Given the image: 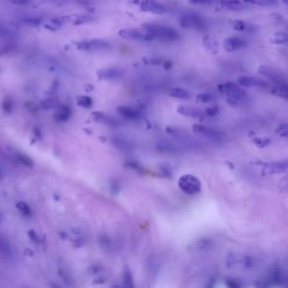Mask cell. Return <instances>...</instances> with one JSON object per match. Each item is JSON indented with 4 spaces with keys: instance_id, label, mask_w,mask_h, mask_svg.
<instances>
[{
    "instance_id": "6da1fadb",
    "label": "cell",
    "mask_w": 288,
    "mask_h": 288,
    "mask_svg": "<svg viewBox=\"0 0 288 288\" xmlns=\"http://www.w3.org/2000/svg\"><path fill=\"white\" fill-rule=\"evenodd\" d=\"M143 27L151 34L154 40L157 39L163 42H175L179 39V34L175 29L161 24L146 23Z\"/></svg>"
},
{
    "instance_id": "7a4b0ae2",
    "label": "cell",
    "mask_w": 288,
    "mask_h": 288,
    "mask_svg": "<svg viewBox=\"0 0 288 288\" xmlns=\"http://www.w3.org/2000/svg\"><path fill=\"white\" fill-rule=\"evenodd\" d=\"M218 91L227 97L228 102L232 105H237L238 102L242 101L247 96L244 90L232 82L219 85Z\"/></svg>"
},
{
    "instance_id": "3957f363",
    "label": "cell",
    "mask_w": 288,
    "mask_h": 288,
    "mask_svg": "<svg viewBox=\"0 0 288 288\" xmlns=\"http://www.w3.org/2000/svg\"><path fill=\"white\" fill-rule=\"evenodd\" d=\"M179 187L182 191L189 195L197 194L201 190V184L199 179L190 174L183 175L179 179Z\"/></svg>"
},
{
    "instance_id": "277c9868",
    "label": "cell",
    "mask_w": 288,
    "mask_h": 288,
    "mask_svg": "<svg viewBox=\"0 0 288 288\" xmlns=\"http://www.w3.org/2000/svg\"><path fill=\"white\" fill-rule=\"evenodd\" d=\"M180 26L184 28L204 30L207 28V23L204 19L196 14L189 13L180 17Z\"/></svg>"
},
{
    "instance_id": "5b68a950",
    "label": "cell",
    "mask_w": 288,
    "mask_h": 288,
    "mask_svg": "<svg viewBox=\"0 0 288 288\" xmlns=\"http://www.w3.org/2000/svg\"><path fill=\"white\" fill-rule=\"evenodd\" d=\"M122 38L127 40H135V41H152L153 37L148 31L140 29H122L118 31Z\"/></svg>"
},
{
    "instance_id": "8992f818",
    "label": "cell",
    "mask_w": 288,
    "mask_h": 288,
    "mask_svg": "<svg viewBox=\"0 0 288 288\" xmlns=\"http://www.w3.org/2000/svg\"><path fill=\"white\" fill-rule=\"evenodd\" d=\"M77 49L80 51L94 52L109 48L110 44L107 42L101 39H90L75 43Z\"/></svg>"
},
{
    "instance_id": "52a82bcc",
    "label": "cell",
    "mask_w": 288,
    "mask_h": 288,
    "mask_svg": "<svg viewBox=\"0 0 288 288\" xmlns=\"http://www.w3.org/2000/svg\"><path fill=\"white\" fill-rule=\"evenodd\" d=\"M258 74L270 79L276 84H285V75L281 72L278 71L277 69H273L271 67L265 65L260 66L258 69Z\"/></svg>"
},
{
    "instance_id": "ba28073f",
    "label": "cell",
    "mask_w": 288,
    "mask_h": 288,
    "mask_svg": "<svg viewBox=\"0 0 288 288\" xmlns=\"http://www.w3.org/2000/svg\"><path fill=\"white\" fill-rule=\"evenodd\" d=\"M141 11L149 13L162 15L166 13L167 7L157 0H141L139 3Z\"/></svg>"
},
{
    "instance_id": "9c48e42d",
    "label": "cell",
    "mask_w": 288,
    "mask_h": 288,
    "mask_svg": "<svg viewBox=\"0 0 288 288\" xmlns=\"http://www.w3.org/2000/svg\"><path fill=\"white\" fill-rule=\"evenodd\" d=\"M193 131L198 135H203L204 137L209 138L213 140H221L224 138V134L212 128L207 127L204 125H193Z\"/></svg>"
},
{
    "instance_id": "30bf717a",
    "label": "cell",
    "mask_w": 288,
    "mask_h": 288,
    "mask_svg": "<svg viewBox=\"0 0 288 288\" xmlns=\"http://www.w3.org/2000/svg\"><path fill=\"white\" fill-rule=\"evenodd\" d=\"M256 165L262 168L263 173L266 174H280L287 169V161L279 162H255Z\"/></svg>"
},
{
    "instance_id": "8fae6325",
    "label": "cell",
    "mask_w": 288,
    "mask_h": 288,
    "mask_svg": "<svg viewBox=\"0 0 288 288\" xmlns=\"http://www.w3.org/2000/svg\"><path fill=\"white\" fill-rule=\"evenodd\" d=\"M218 8L223 11H243L248 8L246 3L241 0H220L217 5Z\"/></svg>"
},
{
    "instance_id": "7c38bea8",
    "label": "cell",
    "mask_w": 288,
    "mask_h": 288,
    "mask_svg": "<svg viewBox=\"0 0 288 288\" xmlns=\"http://www.w3.org/2000/svg\"><path fill=\"white\" fill-rule=\"evenodd\" d=\"M97 74L100 79L114 80L122 78L125 75V70L118 68H110V69H100Z\"/></svg>"
},
{
    "instance_id": "4fadbf2b",
    "label": "cell",
    "mask_w": 288,
    "mask_h": 288,
    "mask_svg": "<svg viewBox=\"0 0 288 288\" xmlns=\"http://www.w3.org/2000/svg\"><path fill=\"white\" fill-rule=\"evenodd\" d=\"M247 44L244 40L238 37H230L225 40L223 43V49L227 52H234L244 49Z\"/></svg>"
},
{
    "instance_id": "5bb4252c",
    "label": "cell",
    "mask_w": 288,
    "mask_h": 288,
    "mask_svg": "<svg viewBox=\"0 0 288 288\" xmlns=\"http://www.w3.org/2000/svg\"><path fill=\"white\" fill-rule=\"evenodd\" d=\"M238 84L243 87H261L265 88L268 87L266 82L260 80L255 77L241 76L238 78Z\"/></svg>"
},
{
    "instance_id": "9a60e30c",
    "label": "cell",
    "mask_w": 288,
    "mask_h": 288,
    "mask_svg": "<svg viewBox=\"0 0 288 288\" xmlns=\"http://www.w3.org/2000/svg\"><path fill=\"white\" fill-rule=\"evenodd\" d=\"M177 111L179 113L184 115V116L195 117V118H203L204 117V114H205L200 110L194 108V107H186V106H179Z\"/></svg>"
},
{
    "instance_id": "2e32d148",
    "label": "cell",
    "mask_w": 288,
    "mask_h": 288,
    "mask_svg": "<svg viewBox=\"0 0 288 288\" xmlns=\"http://www.w3.org/2000/svg\"><path fill=\"white\" fill-rule=\"evenodd\" d=\"M117 111L125 119L135 120L140 117V112L133 107L121 106L117 107Z\"/></svg>"
},
{
    "instance_id": "e0dca14e",
    "label": "cell",
    "mask_w": 288,
    "mask_h": 288,
    "mask_svg": "<svg viewBox=\"0 0 288 288\" xmlns=\"http://www.w3.org/2000/svg\"><path fill=\"white\" fill-rule=\"evenodd\" d=\"M230 24L232 28L236 31H244V32H253L255 31V26L250 23H248L246 21L235 20V21H231Z\"/></svg>"
},
{
    "instance_id": "ac0fdd59",
    "label": "cell",
    "mask_w": 288,
    "mask_h": 288,
    "mask_svg": "<svg viewBox=\"0 0 288 288\" xmlns=\"http://www.w3.org/2000/svg\"><path fill=\"white\" fill-rule=\"evenodd\" d=\"M169 96L172 97H175V98H179V99H189L191 97V95L189 92H187L184 89L179 88V87H174V88H170L168 91Z\"/></svg>"
},
{
    "instance_id": "d6986e66",
    "label": "cell",
    "mask_w": 288,
    "mask_h": 288,
    "mask_svg": "<svg viewBox=\"0 0 288 288\" xmlns=\"http://www.w3.org/2000/svg\"><path fill=\"white\" fill-rule=\"evenodd\" d=\"M271 93L276 97H282L286 99L288 97V88L286 84H276L271 89Z\"/></svg>"
},
{
    "instance_id": "ffe728a7",
    "label": "cell",
    "mask_w": 288,
    "mask_h": 288,
    "mask_svg": "<svg viewBox=\"0 0 288 288\" xmlns=\"http://www.w3.org/2000/svg\"><path fill=\"white\" fill-rule=\"evenodd\" d=\"M95 17L92 15H79V16H71V21H74V25L79 26L82 24L88 23L94 21Z\"/></svg>"
},
{
    "instance_id": "44dd1931",
    "label": "cell",
    "mask_w": 288,
    "mask_h": 288,
    "mask_svg": "<svg viewBox=\"0 0 288 288\" xmlns=\"http://www.w3.org/2000/svg\"><path fill=\"white\" fill-rule=\"evenodd\" d=\"M244 3L251 4L259 6H276L278 5L277 0H243Z\"/></svg>"
},
{
    "instance_id": "7402d4cb",
    "label": "cell",
    "mask_w": 288,
    "mask_h": 288,
    "mask_svg": "<svg viewBox=\"0 0 288 288\" xmlns=\"http://www.w3.org/2000/svg\"><path fill=\"white\" fill-rule=\"evenodd\" d=\"M287 34L285 32H277L273 35L270 38V41L273 44H283L287 42Z\"/></svg>"
},
{
    "instance_id": "603a6c76",
    "label": "cell",
    "mask_w": 288,
    "mask_h": 288,
    "mask_svg": "<svg viewBox=\"0 0 288 288\" xmlns=\"http://www.w3.org/2000/svg\"><path fill=\"white\" fill-rule=\"evenodd\" d=\"M24 23L31 26H37L42 23L43 19L40 18L38 16H26L22 19Z\"/></svg>"
},
{
    "instance_id": "cb8c5ba5",
    "label": "cell",
    "mask_w": 288,
    "mask_h": 288,
    "mask_svg": "<svg viewBox=\"0 0 288 288\" xmlns=\"http://www.w3.org/2000/svg\"><path fill=\"white\" fill-rule=\"evenodd\" d=\"M122 280H124V285L126 287H134V280H133L132 275H131L129 269H125V271H124Z\"/></svg>"
},
{
    "instance_id": "d4e9b609",
    "label": "cell",
    "mask_w": 288,
    "mask_h": 288,
    "mask_svg": "<svg viewBox=\"0 0 288 288\" xmlns=\"http://www.w3.org/2000/svg\"><path fill=\"white\" fill-rule=\"evenodd\" d=\"M271 281L275 285H280L282 283V274L280 269L275 267L271 273Z\"/></svg>"
},
{
    "instance_id": "484cf974",
    "label": "cell",
    "mask_w": 288,
    "mask_h": 288,
    "mask_svg": "<svg viewBox=\"0 0 288 288\" xmlns=\"http://www.w3.org/2000/svg\"><path fill=\"white\" fill-rule=\"evenodd\" d=\"M77 103L80 107L88 108V107H92L93 101L91 97H87V96H79V97H77Z\"/></svg>"
},
{
    "instance_id": "4316f807",
    "label": "cell",
    "mask_w": 288,
    "mask_h": 288,
    "mask_svg": "<svg viewBox=\"0 0 288 288\" xmlns=\"http://www.w3.org/2000/svg\"><path fill=\"white\" fill-rule=\"evenodd\" d=\"M214 96L209 93H201V94L197 95L196 101L200 103H209L214 101Z\"/></svg>"
},
{
    "instance_id": "83f0119b",
    "label": "cell",
    "mask_w": 288,
    "mask_h": 288,
    "mask_svg": "<svg viewBox=\"0 0 288 288\" xmlns=\"http://www.w3.org/2000/svg\"><path fill=\"white\" fill-rule=\"evenodd\" d=\"M270 141L269 138L261 137L254 139V143L260 148H264L265 146H267L270 144Z\"/></svg>"
},
{
    "instance_id": "f1b7e54d",
    "label": "cell",
    "mask_w": 288,
    "mask_h": 288,
    "mask_svg": "<svg viewBox=\"0 0 288 288\" xmlns=\"http://www.w3.org/2000/svg\"><path fill=\"white\" fill-rule=\"evenodd\" d=\"M69 109L67 107H62L57 112L56 117L59 120H66L69 117Z\"/></svg>"
},
{
    "instance_id": "f546056e",
    "label": "cell",
    "mask_w": 288,
    "mask_h": 288,
    "mask_svg": "<svg viewBox=\"0 0 288 288\" xmlns=\"http://www.w3.org/2000/svg\"><path fill=\"white\" fill-rule=\"evenodd\" d=\"M14 49H15V46L12 44H6L0 45V57L10 54Z\"/></svg>"
},
{
    "instance_id": "4dcf8cb0",
    "label": "cell",
    "mask_w": 288,
    "mask_h": 288,
    "mask_svg": "<svg viewBox=\"0 0 288 288\" xmlns=\"http://www.w3.org/2000/svg\"><path fill=\"white\" fill-rule=\"evenodd\" d=\"M126 166H127L128 168H130V169H134V170L138 172V173H140V174H143V173L146 172V170L144 169L143 167L140 166V164L135 162V161H130V162H128V163L126 164Z\"/></svg>"
},
{
    "instance_id": "1f68e13d",
    "label": "cell",
    "mask_w": 288,
    "mask_h": 288,
    "mask_svg": "<svg viewBox=\"0 0 288 288\" xmlns=\"http://www.w3.org/2000/svg\"><path fill=\"white\" fill-rule=\"evenodd\" d=\"M276 133L280 135V137H286L287 136V125L285 124H281L276 129Z\"/></svg>"
},
{
    "instance_id": "d6a6232c",
    "label": "cell",
    "mask_w": 288,
    "mask_h": 288,
    "mask_svg": "<svg viewBox=\"0 0 288 288\" xmlns=\"http://www.w3.org/2000/svg\"><path fill=\"white\" fill-rule=\"evenodd\" d=\"M17 208L24 215H29L31 213L30 207L25 202H19L18 204H17Z\"/></svg>"
},
{
    "instance_id": "836d02e7",
    "label": "cell",
    "mask_w": 288,
    "mask_h": 288,
    "mask_svg": "<svg viewBox=\"0 0 288 288\" xmlns=\"http://www.w3.org/2000/svg\"><path fill=\"white\" fill-rule=\"evenodd\" d=\"M227 261H226V265H227V267L231 268L233 267L235 265V263H236V258H235V255L232 253H228V255H227Z\"/></svg>"
},
{
    "instance_id": "e575fe53",
    "label": "cell",
    "mask_w": 288,
    "mask_h": 288,
    "mask_svg": "<svg viewBox=\"0 0 288 288\" xmlns=\"http://www.w3.org/2000/svg\"><path fill=\"white\" fill-rule=\"evenodd\" d=\"M210 245H211V241L210 240L201 239L197 242L195 246H196L198 250H204V249L209 247Z\"/></svg>"
},
{
    "instance_id": "d590c367",
    "label": "cell",
    "mask_w": 288,
    "mask_h": 288,
    "mask_svg": "<svg viewBox=\"0 0 288 288\" xmlns=\"http://www.w3.org/2000/svg\"><path fill=\"white\" fill-rule=\"evenodd\" d=\"M7 1L16 6H27L34 3L33 0H7Z\"/></svg>"
},
{
    "instance_id": "8d00e7d4",
    "label": "cell",
    "mask_w": 288,
    "mask_h": 288,
    "mask_svg": "<svg viewBox=\"0 0 288 288\" xmlns=\"http://www.w3.org/2000/svg\"><path fill=\"white\" fill-rule=\"evenodd\" d=\"M218 112H219V108L216 107V106H214V107H211L207 108L205 111H204V113H205V115H207V116L213 117L215 115H217V113H218Z\"/></svg>"
},
{
    "instance_id": "74e56055",
    "label": "cell",
    "mask_w": 288,
    "mask_h": 288,
    "mask_svg": "<svg viewBox=\"0 0 288 288\" xmlns=\"http://www.w3.org/2000/svg\"><path fill=\"white\" fill-rule=\"evenodd\" d=\"M204 44L207 49H212V50L217 49V44L215 43V41L211 40L209 37H205V38H204Z\"/></svg>"
},
{
    "instance_id": "f35d334b",
    "label": "cell",
    "mask_w": 288,
    "mask_h": 288,
    "mask_svg": "<svg viewBox=\"0 0 288 288\" xmlns=\"http://www.w3.org/2000/svg\"><path fill=\"white\" fill-rule=\"evenodd\" d=\"M226 284H227V286H229L231 288H238L242 286V285L238 281L233 280V279H227L226 280Z\"/></svg>"
},
{
    "instance_id": "ab89813d",
    "label": "cell",
    "mask_w": 288,
    "mask_h": 288,
    "mask_svg": "<svg viewBox=\"0 0 288 288\" xmlns=\"http://www.w3.org/2000/svg\"><path fill=\"white\" fill-rule=\"evenodd\" d=\"M189 3L194 5H210L214 3L216 0H189Z\"/></svg>"
},
{
    "instance_id": "60d3db41",
    "label": "cell",
    "mask_w": 288,
    "mask_h": 288,
    "mask_svg": "<svg viewBox=\"0 0 288 288\" xmlns=\"http://www.w3.org/2000/svg\"><path fill=\"white\" fill-rule=\"evenodd\" d=\"M287 178L285 177L284 179H281V181L280 182V188L281 191L284 192V193H286L287 192Z\"/></svg>"
},
{
    "instance_id": "b9f144b4",
    "label": "cell",
    "mask_w": 288,
    "mask_h": 288,
    "mask_svg": "<svg viewBox=\"0 0 288 288\" xmlns=\"http://www.w3.org/2000/svg\"><path fill=\"white\" fill-rule=\"evenodd\" d=\"M0 251H2L5 254L10 252V249H9L8 246L1 238H0Z\"/></svg>"
},
{
    "instance_id": "7bdbcfd3",
    "label": "cell",
    "mask_w": 288,
    "mask_h": 288,
    "mask_svg": "<svg viewBox=\"0 0 288 288\" xmlns=\"http://www.w3.org/2000/svg\"><path fill=\"white\" fill-rule=\"evenodd\" d=\"M243 265L245 268H250L253 265V260L250 256H246L243 260Z\"/></svg>"
},
{
    "instance_id": "ee69618b",
    "label": "cell",
    "mask_w": 288,
    "mask_h": 288,
    "mask_svg": "<svg viewBox=\"0 0 288 288\" xmlns=\"http://www.w3.org/2000/svg\"><path fill=\"white\" fill-rule=\"evenodd\" d=\"M8 32V30L6 27H4L2 25H0V36H7Z\"/></svg>"
},
{
    "instance_id": "f6af8a7d",
    "label": "cell",
    "mask_w": 288,
    "mask_h": 288,
    "mask_svg": "<svg viewBox=\"0 0 288 288\" xmlns=\"http://www.w3.org/2000/svg\"><path fill=\"white\" fill-rule=\"evenodd\" d=\"M0 176H1V172H0Z\"/></svg>"
}]
</instances>
